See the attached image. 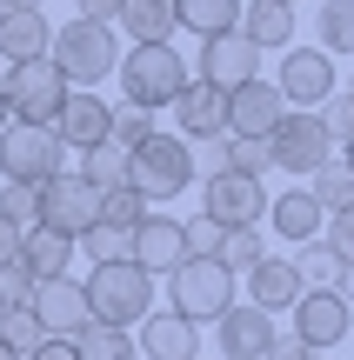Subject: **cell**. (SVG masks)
<instances>
[{
    "instance_id": "6da1fadb",
    "label": "cell",
    "mask_w": 354,
    "mask_h": 360,
    "mask_svg": "<svg viewBox=\"0 0 354 360\" xmlns=\"http://www.w3.org/2000/svg\"><path fill=\"white\" fill-rule=\"evenodd\" d=\"M114 74H120V101L160 114V107H174V94L194 80V67H187V53L174 47V40H134Z\"/></svg>"
},
{
    "instance_id": "7a4b0ae2",
    "label": "cell",
    "mask_w": 354,
    "mask_h": 360,
    "mask_svg": "<svg viewBox=\"0 0 354 360\" xmlns=\"http://www.w3.org/2000/svg\"><path fill=\"white\" fill-rule=\"evenodd\" d=\"M80 287H87V314L107 327H141L154 314V274L141 260H94Z\"/></svg>"
},
{
    "instance_id": "3957f363",
    "label": "cell",
    "mask_w": 354,
    "mask_h": 360,
    "mask_svg": "<svg viewBox=\"0 0 354 360\" xmlns=\"http://www.w3.org/2000/svg\"><path fill=\"white\" fill-rule=\"evenodd\" d=\"M47 60L61 67L67 87H101V80L120 67V34L107 20H67V27H53Z\"/></svg>"
},
{
    "instance_id": "277c9868",
    "label": "cell",
    "mask_w": 354,
    "mask_h": 360,
    "mask_svg": "<svg viewBox=\"0 0 354 360\" xmlns=\"http://www.w3.org/2000/svg\"><path fill=\"white\" fill-rule=\"evenodd\" d=\"M127 187L141 200H181L194 187V141L154 127L141 147H127Z\"/></svg>"
},
{
    "instance_id": "5b68a950",
    "label": "cell",
    "mask_w": 354,
    "mask_h": 360,
    "mask_svg": "<svg viewBox=\"0 0 354 360\" xmlns=\"http://www.w3.org/2000/svg\"><path fill=\"white\" fill-rule=\"evenodd\" d=\"M167 300L187 321H221V307H234V267L214 254H187L181 267H167Z\"/></svg>"
},
{
    "instance_id": "8992f818",
    "label": "cell",
    "mask_w": 354,
    "mask_h": 360,
    "mask_svg": "<svg viewBox=\"0 0 354 360\" xmlns=\"http://www.w3.org/2000/svg\"><path fill=\"white\" fill-rule=\"evenodd\" d=\"M261 141H267V160H274L281 174H294V180H308L321 160H334V141H328V127L315 120V107H288Z\"/></svg>"
},
{
    "instance_id": "52a82bcc",
    "label": "cell",
    "mask_w": 354,
    "mask_h": 360,
    "mask_svg": "<svg viewBox=\"0 0 354 360\" xmlns=\"http://www.w3.org/2000/svg\"><path fill=\"white\" fill-rule=\"evenodd\" d=\"M94 214H101V187H94L87 174H47L34 187V227H53V233H87L94 227Z\"/></svg>"
},
{
    "instance_id": "ba28073f",
    "label": "cell",
    "mask_w": 354,
    "mask_h": 360,
    "mask_svg": "<svg viewBox=\"0 0 354 360\" xmlns=\"http://www.w3.org/2000/svg\"><path fill=\"white\" fill-rule=\"evenodd\" d=\"M67 167V147L53 141V127H34V120H7L0 127V180L13 187H40L47 174Z\"/></svg>"
},
{
    "instance_id": "9c48e42d",
    "label": "cell",
    "mask_w": 354,
    "mask_h": 360,
    "mask_svg": "<svg viewBox=\"0 0 354 360\" xmlns=\"http://www.w3.org/2000/svg\"><path fill=\"white\" fill-rule=\"evenodd\" d=\"M0 94H7V114H13V120H34V127H47L53 107H61V94H67V80H61V67L40 53V60H7Z\"/></svg>"
},
{
    "instance_id": "30bf717a",
    "label": "cell",
    "mask_w": 354,
    "mask_h": 360,
    "mask_svg": "<svg viewBox=\"0 0 354 360\" xmlns=\"http://www.w3.org/2000/svg\"><path fill=\"white\" fill-rule=\"evenodd\" d=\"M20 307L40 321V334H47V340H74L80 327L94 321V314H87V287H80L74 274H47V281H34Z\"/></svg>"
},
{
    "instance_id": "8fae6325",
    "label": "cell",
    "mask_w": 354,
    "mask_h": 360,
    "mask_svg": "<svg viewBox=\"0 0 354 360\" xmlns=\"http://www.w3.org/2000/svg\"><path fill=\"white\" fill-rule=\"evenodd\" d=\"M201 214L221 227H261L267 220V187L254 174H208L201 180Z\"/></svg>"
},
{
    "instance_id": "7c38bea8",
    "label": "cell",
    "mask_w": 354,
    "mask_h": 360,
    "mask_svg": "<svg viewBox=\"0 0 354 360\" xmlns=\"http://www.w3.org/2000/svg\"><path fill=\"white\" fill-rule=\"evenodd\" d=\"M288 314H294V334H301L315 354L341 347V340H348V327H354V307L334 294V287H301V300H294Z\"/></svg>"
},
{
    "instance_id": "4fadbf2b",
    "label": "cell",
    "mask_w": 354,
    "mask_h": 360,
    "mask_svg": "<svg viewBox=\"0 0 354 360\" xmlns=\"http://www.w3.org/2000/svg\"><path fill=\"white\" fill-rule=\"evenodd\" d=\"M288 107H321L334 94V53L321 47H281V74H274Z\"/></svg>"
},
{
    "instance_id": "5bb4252c",
    "label": "cell",
    "mask_w": 354,
    "mask_h": 360,
    "mask_svg": "<svg viewBox=\"0 0 354 360\" xmlns=\"http://www.w3.org/2000/svg\"><path fill=\"white\" fill-rule=\"evenodd\" d=\"M254 74H261V47H254L241 27H227V34H208V40H201V80H208V87L234 94L241 80H254Z\"/></svg>"
},
{
    "instance_id": "9a60e30c",
    "label": "cell",
    "mask_w": 354,
    "mask_h": 360,
    "mask_svg": "<svg viewBox=\"0 0 354 360\" xmlns=\"http://www.w3.org/2000/svg\"><path fill=\"white\" fill-rule=\"evenodd\" d=\"M107 120H114V107H107L94 87H67L47 127H53V141H61V147H101L107 141Z\"/></svg>"
},
{
    "instance_id": "2e32d148",
    "label": "cell",
    "mask_w": 354,
    "mask_h": 360,
    "mask_svg": "<svg viewBox=\"0 0 354 360\" xmlns=\"http://www.w3.org/2000/svg\"><path fill=\"white\" fill-rule=\"evenodd\" d=\"M267 340H274V314H267V307H254V300L221 307V321H214V347H221V360H261Z\"/></svg>"
},
{
    "instance_id": "e0dca14e",
    "label": "cell",
    "mask_w": 354,
    "mask_h": 360,
    "mask_svg": "<svg viewBox=\"0 0 354 360\" xmlns=\"http://www.w3.org/2000/svg\"><path fill=\"white\" fill-rule=\"evenodd\" d=\"M134 354L141 360H194L201 354V321H187L174 307H154L141 321V334H134Z\"/></svg>"
},
{
    "instance_id": "ac0fdd59",
    "label": "cell",
    "mask_w": 354,
    "mask_h": 360,
    "mask_svg": "<svg viewBox=\"0 0 354 360\" xmlns=\"http://www.w3.org/2000/svg\"><path fill=\"white\" fill-rule=\"evenodd\" d=\"M288 114V101H281V87L274 80H241L234 94H227V134H248V141H261L267 127H274V120Z\"/></svg>"
},
{
    "instance_id": "d6986e66",
    "label": "cell",
    "mask_w": 354,
    "mask_h": 360,
    "mask_svg": "<svg viewBox=\"0 0 354 360\" xmlns=\"http://www.w3.org/2000/svg\"><path fill=\"white\" fill-rule=\"evenodd\" d=\"M174 120H181V141H208V134H227V94L208 87V80H187L174 94Z\"/></svg>"
},
{
    "instance_id": "ffe728a7",
    "label": "cell",
    "mask_w": 354,
    "mask_h": 360,
    "mask_svg": "<svg viewBox=\"0 0 354 360\" xmlns=\"http://www.w3.org/2000/svg\"><path fill=\"white\" fill-rule=\"evenodd\" d=\"M134 260H141L147 274H167L187 260V227L174 214H147L141 227H134Z\"/></svg>"
},
{
    "instance_id": "44dd1931",
    "label": "cell",
    "mask_w": 354,
    "mask_h": 360,
    "mask_svg": "<svg viewBox=\"0 0 354 360\" xmlns=\"http://www.w3.org/2000/svg\"><path fill=\"white\" fill-rule=\"evenodd\" d=\"M47 40H53V20L40 7H20V0L0 7V53H7V60H40Z\"/></svg>"
},
{
    "instance_id": "7402d4cb",
    "label": "cell",
    "mask_w": 354,
    "mask_h": 360,
    "mask_svg": "<svg viewBox=\"0 0 354 360\" xmlns=\"http://www.w3.org/2000/svg\"><path fill=\"white\" fill-rule=\"evenodd\" d=\"M248 300L267 307V314H288L294 300H301V274H294V260L288 254H261L248 267Z\"/></svg>"
},
{
    "instance_id": "603a6c76",
    "label": "cell",
    "mask_w": 354,
    "mask_h": 360,
    "mask_svg": "<svg viewBox=\"0 0 354 360\" xmlns=\"http://www.w3.org/2000/svg\"><path fill=\"white\" fill-rule=\"evenodd\" d=\"M241 34H248L261 53L294 47V7L288 0H241Z\"/></svg>"
},
{
    "instance_id": "cb8c5ba5",
    "label": "cell",
    "mask_w": 354,
    "mask_h": 360,
    "mask_svg": "<svg viewBox=\"0 0 354 360\" xmlns=\"http://www.w3.org/2000/svg\"><path fill=\"white\" fill-rule=\"evenodd\" d=\"M267 220H274L281 240H308V233H321V200L308 187H288V193H267Z\"/></svg>"
},
{
    "instance_id": "d4e9b609",
    "label": "cell",
    "mask_w": 354,
    "mask_h": 360,
    "mask_svg": "<svg viewBox=\"0 0 354 360\" xmlns=\"http://www.w3.org/2000/svg\"><path fill=\"white\" fill-rule=\"evenodd\" d=\"M20 260L34 281H47V274H67V260H74V240L67 233H53V227H20Z\"/></svg>"
},
{
    "instance_id": "484cf974",
    "label": "cell",
    "mask_w": 354,
    "mask_h": 360,
    "mask_svg": "<svg viewBox=\"0 0 354 360\" xmlns=\"http://www.w3.org/2000/svg\"><path fill=\"white\" fill-rule=\"evenodd\" d=\"M114 27L127 40H174L181 34V20H174V0H120Z\"/></svg>"
},
{
    "instance_id": "4316f807",
    "label": "cell",
    "mask_w": 354,
    "mask_h": 360,
    "mask_svg": "<svg viewBox=\"0 0 354 360\" xmlns=\"http://www.w3.org/2000/svg\"><path fill=\"white\" fill-rule=\"evenodd\" d=\"M174 20L187 27V34H227V27H241V0H174Z\"/></svg>"
},
{
    "instance_id": "83f0119b",
    "label": "cell",
    "mask_w": 354,
    "mask_h": 360,
    "mask_svg": "<svg viewBox=\"0 0 354 360\" xmlns=\"http://www.w3.org/2000/svg\"><path fill=\"white\" fill-rule=\"evenodd\" d=\"M74 354L80 360H141L134 354V327H107V321H87L74 334Z\"/></svg>"
},
{
    "instance_id": "f1b7e54d",
    "label": "cell",
    "mask_w": 354,
    "mask_h": 360,
    "mask_svg": "<svg viewBox=\"0 0 354 360\" xmlns=\"http://www.w3.org/2000/svg\"><path fill=\"white\" fill-rule=\"evenodd\" d=\"M301 187L321 200V214H341V207H354V167H348V160H321Z\"/></svg>"
},
{
    "instance_id": "f546056e",
    "label": "cell",
    "mask_w": 354,
    "mask_h": 360,
    "mask_svg": "<svg viewBox=\"0 0 354 360\" xmlns=\"http://www.w3.org/2000/svg\"><path fill=\"white\" fill-rule=\"evenodd\" d=\"M315 40H321V53H354V0H321Z\"/></svg>"
},
{
    "instance_id": "4dcf8cb0",
    "label": "cell",
    "mask_w": 354,
    "mask_h": 360,
    "mask_svg": "<svg viewBox=\"0 0 354 360\" xmlns=\"http://www.w3.org/2000/svg\"><path fill=\"white\" fill-rule=\"evenodd\" d=\"M294 274H301V287H334V274H341V260H334V247L321 240V233H308V240H294Z\"/></svg>"
},
{
    "instance_id": "1f68e13d",
    "label": "cell",
    "mask_w": 354,
    "mask_h": 360,
    "mask_svg": "<svg viewBox=\"0 0 354 360\" xmlns=\"http://www.w3.org/2000/svg\"><path fill=\"white\" fill-rule=\"evenodd\" d=\"M74 254H87V260H134V227H107V220H94L87 233H74Z\"/></svg>"
},
{
    "instance_id": "d6a6232c",
    "label": "cell",
    "mask_w": 354,
    "mask_h": 360,
    "mask_svg": "<svg viewBox=\"0 0 354 360\" xmlns=\"http://www.w3.org/2000/svg\"><path fill=\"white\" fill-rule=\"evenodd\" d=\"M80 174L94 180V187H127V147H114V141H101V147H80Z\"/></svg>"
},
{
    "instance_id": "836d02e7",
    "label": "cell",
    "mask_w": 354,
    "mask_h": 360,
    "mask_svg": "<svg viewBox=\"0 0 354 360\" xmlns=\"http://www.w3.org/2000/svg\"><path fill=\"white\" fill-rule=\"evenodd\" d=\"M147 134H154V107H114V120H107V141H114V147H141L147 141Z\"/></svg>"
},
{
    "instance_id": "e575fe53",
    "label": "cell",
    "mask_w": 354,
    "mask_h": 360,
    "mask_svg": "<svg viewBox=\"0 0 354 360\" xmlns=\"http://www.w3.org/2000/svg\"><path fill=\"white\" fill-rule=\"evenodd\" d=\"M94 220H107V227H141V220H147V200H141L134 187H107Z\"/></svg>"
},
{
    "instance_id": "d590c367",
    "label": "cell",
    "mask_w": 354,
    "mask_h": 360,
    "mask_svg": "<svg viewBox=\"0 0 354 360\" xmlns=\"http://www.w3.org/2000/svg\"><path fill=\"white\" fill-rule=\"evenodd\" d=\"M261 254H267V247H261V227H227V233H221V254H214V260H227L234 274H248Z\"/></svg>"
},
{
    "instance_id": "8d00e7d4",
    "label": "cell",
    "mask_w": 354,
    "mask_h": 360,
    "mask_svg": "<svg viewBox=\"0 0 354 360\" xmlns=\"http://www.w3.org/2000/svg\"><path fill=\"white\" fill-rule=\"evenodd\" d=\"M274 160H267V141H248V134H227V174H254L261 180Z\"/></svg>"
},
{
    "instance_id": "74e56055",
    "label": "cell",
    "mask_w": 354,
    "mask_h": 360,
    "mask_svg": "<svg viewBox=\"0 0 354 360\" xmlns=\"http://www.w3.org/2000/svg\"><path fill=\"white\" fill-rule=\"evenodd\" d=\"M0 340H7L13 354H34V347H40L47 334H40V321H34L27 307H7V321H0Z\"/></svg>"
},
{
    "instance_id": "f35d334b",
    "label": "cell",
    "mask_w": 354,
    "mask_h": 360,
    "mask_svg": "<svg viewBox=\"0 0 354 360\" xmlns=\"http://www.w3.org/2000/svg\"><path fill=\"white\" fill-rule=\"evenodd\" d=\"M315 120H321V127H328V141L341 147L348 134H354V101H348V94H328V101L315 107Z\"/></svg>"
},
{
    "instance_id": "ab89813d",
    "label": "cell",
    "mask_w": 354,
    "mask_h": 360,
    "mask_svg": "<svg viewBox=\"0 0 354 360\" xmlns=\"http://www.w3.org/2000/svg\"><path fill=\"white\" fill-rule=\"evenodd\" d=\"M321 240L334 247V260H341V267H354V207H341V214L321 220Z\"/></svg>"
},
{
    "instance_id": "60d3db41",
    "label": "cell",
    "mask_w": 354,
    "mask_h": 360,
    "mask_svg": "<svg viewBox=\"0 0 354 360\" xmlns=\"http://www.w3.org/2000/svg\"><path fill=\"white\" fill-rule=\"evenodd\" d=\"M187 227V254H221V220H208V214H194V220H181Z\"/></svg>"
},
{
    "instance_id": "b9f144b4",
    "label": "cell",
    "mask_w": 354,
    "mask_h": 360,
    "mask_svg": "<svg viewBox=\"0 0 354 360\" xmlns=\"http://www.w3.org/2000/svg\"><path fill=\"white\" fill-rule=\"evenodd\" d=\"M0 214H7L13 227H34V187H13L7 180V187H0Z\"/></svg>"
},
{
    "instance_id": "7bdbcfd3",
    "label": "cell",
    "mask_w": 354,
    "mask_h": 360,
    "mask_svg": "<svg viewBox=\"0 0 354 360\" xmlns=\"http://www.w3.org/2000/svg\"><path fill=\"white\" fill-rule=\"evenodd\" d=\"M194 174H201V180H208V174H227V134H208V141H201Z\"/></svg>"
},
{
    "instance_id": "ee69618b",
    "label": "cell",
    "mask_w": 354,
    "mask_h": 360,
    "mask_svg": "<svg viewBox=\"0 0 354 360\" xmlns=\"http://www.w3.org/2000/svg\"><path fill=\"white\" fill-rule=\"evenodd\" d=\"M261 360H315V347H308V340L294 334V327H288V334L274 327V340H267V354H261Z\"/></svg>"
},
{
    "instance_id": "f6af8a7d",
    "label": "cell",
    "mask_w": 354,
    "mask_h": 360,
    "mask_svg": "<svg viewBox=\"0 0 354 360\" xmlns=\"http://www.w3.org/2000/svg\"><path fill=\"white\" fill-rule=\"evenodd\" d=\"M27 287H34V274H27L20 260H7V267H0V294H7L13 307H20V300H27Z\"/></svg>"
},
{
    "instance_id": "bcb514c9",
    "label": "cell",
    "mask_w": 354,
    "mask_h": 360,
    "mask_svg": "<svg viewBox=\"0 0 354 360\" xmlns=\"http://www.w3.org/2000/svg\"><path fill=\"white\" fill-rule=\"evenodd\" d=\"M74 20H107V27H114V13H120V0H74Z\"/></svg>"
},
{
    "instance_id": "7dc6e473",
    "label": "cell",
    "mask_w": 354,
    "mask_h": 360,
    "mask_svg": "<svg viewBox=\"0 0 354 360\" xmlns=\"http://www.w3.org/2000/svg\"><path fill=\"white\" fill-rule=\"evenodd\" d=\"M20 360H80V354H74V340H40V347L20 354Z\"/></svg>"
},
{
    "instance_id": "c3c4849f",
    "label": "cell",
    "mask_w": 354,
    "mask_h": 360,
    "mask_svg": "<svg viewBox=\"0 0 354 360\" xmlns=\"http://www.w3.org/2000/svg\"><path fill=\"white\" fill-rule=\"evenodd\" d=\"M13 254H20V227H13V220L7 214H0V267H7V260Z\"/></svg>"
},
{
    "instance_id": "681fc988",
    "label": "cell",
    "mask_w": 354,
    "mask_h": 360,
    "mask_svg": "<svg viewBox=\"0 0 354 360\" xmlns=\"http://www.w3.org/2000/svg\"><path fill=\"white\" fill-rule=\"evenodd\" d=\"M334 294H341L348 307H354V267H341V274H334Z\"/></svg>"
},
{
    "instance_id": "f907efd6",
    "label": "cell",
    "mask_w": 354,
    "mask_h": 360,
    "mask_svg": "<svg viewBox=\"0 0 354 360\" xmlns=\"http://www.w3.org/2000/svg\"><path fill=\"white\" fill-rule=\"evenodd\" d=\"M341 160H348V167H354V134H348V141H341Z\"/></svg>"
},
{
    "instance_id": "816d5d0a",
    "label": "cell",
    "mask_w": 354,
    "mask_h": 360,
    "mask_svg": "<svg viewBox=\"0 0 354 360\" xmlns=\"http://www.w3.org/2000/svg\"><path fill=\"white\" fill-rule=\"evenodd\" d=\"M7 120H13V114H7V94H0V127H7Z\"/></svg>"
},
{
    "instance_id": "f5cc1de1",
    "label": "cell",
    "mask_w": 354,
    "mask_h": 360,
    "mask_svg": "<svg viewBox=\"0 0 354 360\" xmlns=\"http://www.w3.org/2000/svg\"><path fill=\"white\" fill-rule=\"evenodd\" d=\"M0 360H20V354H13V347H7V340H0Z\"/></svg>"
},
{
    "instance_id": "db71d44e",
    "label": "cell",
    "mask_w": 354,
    "mask_h": 360,
    "mask_svg": "<svg viewBox=\"0 0 354 360\" xmlns=\"http://www.w3.org/2000/svg\"><path fill=\"white\" fill-rule=\"evenodd\" d=\"M7 307H13V300H7V294H0V321H7Z\"/></svg>"
},
{
    "instance_id": "11a10c76",
    "label": "cell",
    "mask_w": 354,
    "mask_h": 360,
    "mask_svg": "<svg viewBox=\"0 0 354 360\" xmlns=\"http://www.w3.org/2000/svg\"><path fill=\"white\" fill-rule=\"evenodd\" d=\"M348 101H354V74H348Z\"/></svg>"
},
{
    "instance_id": "9f6ffc18",
    "label": "cell",
    "mask_w": 354,
    "mask_h": 360,
    "mask_svg": "<svg viewBox=\"0 0 354 360\" xmlns=\"http://www.w3.org/2000/svg\"><path fill=\"white\" fill-rule=\"evenodd\" d=\"M20 7H40V0H20Z\"/></svg>"
},
{
    "instance_id": "6f0895ef",
    "label": "cell",
    "mask_w": 354,
    "mask_h": 360,
    "mask_svg": "<svg viewBox=\"0 0 354 360\" xmlns=\"http://www.w3.org/2000/svg\"><path fill=\"white\" fill-rule=\"evenodd\" d=\"M288 7H294V0H288Z\"/></svg>"
},
{
    "instance_id": "680465c9",
    "label": "cell",
    "mask_w": 354,
    "mask_h": 360,
    "mask_svg": "<svg viewBox=\"0 0 354 360\" xmlns=\"http://www.w3.org/2000/svg\"><path fill=\"white\" fill-rule=\"evenodd\" d=\"M194 360H201V354H194Z\"/></svg>"
}]
</instances>
